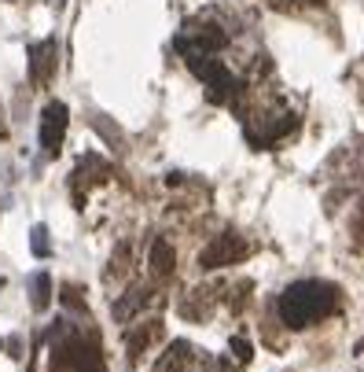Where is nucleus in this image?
Instances as JSON below:
<instances>
[{
	"mask_svg": "<svg viewBox=\"0 0 364 372\" xmlns=\"http://www.w3.org/2000/svg\"><path fill=\"white\" fill-rule=\"evenodd\" d=\"M0 350H4V339H0Z\"/></svg>",
	"mask_w": 364,
	"mask_h": 372,
	"instance_id": "nucleus-15",
	"label": "nucleus"
},
{
	"mask_svg": "<svg viewBox=\"0 0 364 372\" xmlns=\"http://www.w3.org/2000/svg\"><path fill=\"white\" fill-rule=\"evenodd\" d=\"M147 299H151V295H147L144 288H133V291L125 295L122 302H114V317H118V321H125V317H133V313H136V310H140V306L147 302Z\"/></svg>",
	"mask_w": 364,
	"mask_h": 372,
	"instance_id": "nucleus-10",
	"label": "nucleus"
},
{
	"mask_svg": "<svg viewBox=\"0 0 364 372\" xmlns=\"http://www.w3.org/2000/svg\"><path fill=\"white\" fill-rule=\"evenodd\" d=\"M357 354H364V339H361V343H357Z\"/></svg>",
	"mask_w": 364,
	"mask_h": 372,
	"instance_id": "nucleus-14",
	"label": "nucleus"
},
{
	"mask_svg": "<svg viewBox=\"0 0 364 372\" xmlns=\"http://www.w3.org/2000/svg\"><path fill=\"white\" fill-rule=\"evenodd\" d=\"M191 358H195V350H191L188 343H173V347H169L166 354H162V358H158L155 372H184Z\"/></svg>",
	"mask_w": 364,
	"mask_h": 372,
	"instance_id": "nucleus-7",
	"label": "nucleus"
},
{
	"mask_svg": "<svg viewBox=\"0 0 364 372\" xmlns=\"http://www.w3.org/2000/svg\"><path fill=\"white\" fill-rule=\"evenodd\" d=\"M67 125H70L67 103L52 100L48 107L41 111V147H45V155H59L63 136H67Z\"/></svg>",
	"mask_w": 364,
	"mask_h": 372,
	"instance_id": "nucleus-4",
	"label": "nucleus"
},
{
	"mask_svg": "<svg viewBox=\"0 0 364 372\" xmlns=\"http://www.w3.org/2000/svg\"><path fill=\"white\" fill-rule=\"evenodd\" d=\"M56 78V37H45L37 45H30V81L37 89H45Z\"/></svg>",
	"mask_w": 364,
	"mask_h": 372,
	"instance_id": "nucleus-5",
	"label": "nucleus"
},
{
	"mask_svg": "<svg viewBox=\"0 0 364 372\" xmlns=\"http://www.w3.org/2000/svg\"><path fill=\"white\" fill-rule=\"evenodd\" d=\"M342 291L328 280H295L280 295V321L287 328H309L339 310Z\"/></svg>",
	"mask_w": 364,
	"mask_h": 372,
	"instance_id": "nucleus-1",
	"label": "nucleus"
},
{
	"mask_svg": "<svg viewBox=\"0 0 364 372\" xmlns=\"http://www.w3.org/2000/svg\"><path fill=\"white\" fill-rule=\"evenodd\" d=\"M52 372H107L96 339H85L74 324L59 321L52 328V354H48Z\"/></svg>",
	"mask_w": 364,
	"mask_h": 372,
	"instance_id": "nucleus-2",
	"label": "nucleus"
},
{
	"mask_svg": "<svg viewBox=\"0 0 364 372\" xmlns=\"http://www.w3.org/2000/svg\"><path fill=\"white\" fill-rule=\"evenodd\" d=\"M250 254V243L239 240L235 232H221L206 243V251L199 254V265L202 269H221V265H235Z\"/></svg>",
	"mask_w": 364,
	"mask_h": 372,
	"instance_id": "nucleus-3",
	"label": "nucleus"
},
{
	"mask_svg": "<svg viewBox=\"0 0 364 372\" xmlns=\"http://www.w3.org/2000/svg\"><path fill=\"white\" fill-rule=\"evenodd\" d=\"M357 229L364 232V203H361V214H357Z\"/></svg>",
	"mask_w": 364,
	"mask_h": 372,
	"instance_id": "nucleus-13",
	"label": "nucleus"
},
{
	"mask_svg": "<svg viewBox=\"0 0 364 372\" xmlns=\"http://www.w3.org/2000/svg\"><path fill=\"white\" fill-rule=\"evenodd\" d=\"M173 269H177V254H173V243L158 236V240L151 243V273H155V276H169Z\"/></svg>",
	"mask_w": 364,
	"mask_h": 372,
	"instance_id": "nucleus-6",
	"label": "nucleus"
},
{
	"mask_svg": "<svg viewBox=\"0 0 364 372\" xmlns=\"http://www.w3.org/2000/svg\"><path fill=\"white\" fill-rule=\"evenodd\" d=\"M30 302H34V310H48L52 306V276L48 273L30 276Z\"/></svg>",
	"mask_w": 364,
	"mask_h": 372,
	"instance_id": "nucleus-9",
	"label": "nucleus"
},
{
	"mask_svg": "<svg viewBox=\"0 0 364 372\" xmlns=\"http://www.w3.org/2000/svg\"><path fill=\"white\" fill-rule=\"evenodd\" d=\"M232 354H235V361H250L254 358V347L247 343V339H243V335H232Z\"/></svg>",
	"mask_w": 364,
	"mask_h": 372,
	"instance_id": "nucleus-12",
	"label": "nucleus"
},
{
	"mask_svg": "<svg viewBox=\"0 0 364 372\" xmlns=\"http://www.w3.org/2000/svg\"><path fill=\"white\" fill-rule=\"evenodd\" d=\"M158 332H162V324H158V321H147V324L136 328V332L125 335V350H129V358H133V361L140 358V354H144V347L151 343V339H155Z\"/></svg>",
	"mask_w": 364,
	"mask_h": 372,
	"instance_id": "nucleus-8",
	"label": "nucleus"
},
{
	"mask_svg": "<svg viewBox=\"0 0 364 372\" xmlns=\"http://www.w3.org/2000/svg\"><path fill=\"white\" fill-rule=\"evenodd\" d=\"M30 251H34V258H48V254H52V240H48V229L45 225L30 229Z\"/></svg>",
	"mask_w": 364,
	"mask_h": 372,
	"instance_id": "nucleus-11",
	"label": "nucleus"
}]
</instances>
